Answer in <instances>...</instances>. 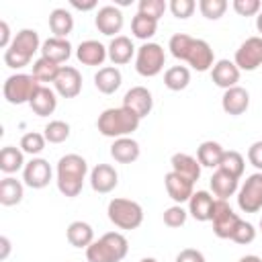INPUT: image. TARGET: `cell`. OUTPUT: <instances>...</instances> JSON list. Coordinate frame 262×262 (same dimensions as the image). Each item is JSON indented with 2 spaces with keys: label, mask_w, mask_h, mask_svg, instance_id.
<instances>
[{
  "label": "cell",
  "mask_w": 262,
  "mask_h": 262,
  "mask_svg": "<svg viewBox=\"0 0 262 262\" xmlns=\"http://www.w3.org/2000/svg\"><path fill=\"white\" fill-rule=\"evenodd\" d=\"M43 135L49 143H63L70 137V125L66 121H59V119L49 121L43 129Z\"/></svg>",
  "instance_id": "f35d334b"
},
{
  "label": "cell",
  "mask_w": 262,
  "mask_h": 262,
  "mask_svg": "<svg viewBox=\"0 0 262 262\" xmlns=\"http://www.w3.org/2000/svg\"><path fill=\"white\" fill-rule=\"evenodd\" d=\"M121 82H123V76H121L119 68H115V66H104V68H100V70L96 72V76H94V86H96L102 94H113V92H117L119 86H121Z\"/></svg>",
  "instance_id": "4316f807"
},
{
  "label": "cell",
  "mask_w": 262,
  "mask_h": 262,
  "mask_svg": "<svg viewBox=\"0 0 262 262\" xmlns=\"http://www.w3.org/2000/svg\"><path fill=\"white\" fill-rule=\"evenodd\" d=\"M72 55V45L68 39H59V37H49L43 41L41 45V57L51 59L53 63H61Z\"/></svg>",
  "instance_id": "44dd1931"
},
{
  "label": "cell",
  "mask_w": 262,
  "mask_h": 262,
  "mask_svg": "<svg viewBox=\"0 0 262 262\" xmlns=\"http://www.w3.org/2000/svg\"><path fill=\"white\" fill-rule=\"evenodd\" d=\"M123 106L129 108L131 113H135L139 119H143V117H147L151 113V106H154L151 92L147 88H143V86H133L131 90L125 92Z\"/></svg>",
  "instance_id": "7c38bea8"
},
{
  "label": "cell",
  "mask_w": 262,
  "mask_h": 262,
  "mask_svg": "<svg viewBox=\"0 0 262 262\" xmlns=\"http://www.w3.org/2000/svg\"><path fill=\"white\" fill-rule=\"evenodd\" d=\"M231 239H233L235 244H242V246L252 244V242L256 239V229H254V225L242 219V221L237 223V227H235V231H233Z\"/></svg>",
  "instance_id": "7bdbcfd3"
},
{
  "label": "cell",
  "mask_w": 262,
  "mask_h": 262,
  "mask_svg": "<svg viewBox=\"0 0 262 262\" xmlns=\"http://www.w3.org/2000/svg\"><path fill=\"white\" fill-rule=\"evenodd\" d=\"M39 86L41 84L33 74H12L4 80L2 94L10 104H23V102H31Z\"/></svg>",
  "instance_id": "5b68a950"
},
{
  "label": "cell",
  "mask_w": 262,
  "mask_h": 262,
  "mask_svg": "<svg viewBox=\"0 0 262 262\" xmlns=\"http://www.w3.org/2000/svg\"><path fill=\"white\" fill-rule=\"evenodd\" d=\"M59 68L57 63H53L51 59H45V57H39L35 63H33V76L39 80V82H55L57 74H59Z\"/></svg>",
  "instance_id": "74e56055"
},
{
  "label": "cell",
  "mask_w": 262,
  "mask_h": 262,
  "mask_svg": "<svg viewBox=\"0 0 262 262\" xmlns=\"http://www.w3.org/2000/svg\"><path fill=\"white\" fill-rule=\"evenodd\" d=\"M23 180L31 188H45L51 180V166L43 158H33L23 168Z\"/></svg>",
  "instance_id": "8fae6325"
},
{
  "label": "cell",
  "mask_w": 262,
  "mask_h": 262,
  "mask_svg": "<svg viewBox=\"0 0 262 262\" xmlns=\"http://www.w3.org/2000/svg\"><path fill=\"white\" fill-rule=\"evenodd\" d=\"M211 80L219 88L229 90V88L237 86V82H239V68L229 59H219L211 68Z\"/></svg>",
  "instance_id": "e0dca14e"
},
{
  "label": "cell",
  "mask_w": 262,
  "mask_h": 262,
  "mask_svg": "<svg viewBox=\"0 0 262 262\" xmlns=\"http://www.w3.org/2000/svg\"><path fill=\"white\" fill-rule=\"evenodd\" d=\"M244 156L239 154V151H235V149H225V154H223V158H221V162H219V170H223V172H227V174H231L233 178H237L239 180V176L244 174Z\"/></svg>",
  "instance_id": "d590c367"
},
{
  "label": "cell",
  "mask_w": 262,
  "mask_h": 262,
  "mask_svg": "<svg viewBox=\"0 0 262 262\" xmlns=\"http://www.w3.org/2000/svg\"><path fill=\"white\" fill-rule=\"evenodd\" d=\"M248 160L254 168L262 170V141H254L250 147H248Z\"/></svg>",
  "instance_id": "c3c4849f"
},
{
  "label": "cell",
  "mask_w": 262,
  "mask_h": 262,
  "mask_svg": "<svg viewBox=\"0 0 262 262\" xmlns=\"http://www.w3.org/2000/svg\"><path fill=\"white\" fill-rule=\"evenodd\" d=\"M221 106L227 115L231 117H237V115H244L250 106V94L246 88L242 86H233L229 90L223 92V98H221Z\"/></svg>",
  "instance_id": "ac0fdd59"
},
{
  "label": "cell",
  "mask_w": 262,
  "mask_h": 262,
  "mask_svg": "<svg viewBox=\"0 0 262 262\" xmlns=\"http://www.w3.org/2000/svg\"><path fill=\"white\" fill-rule=\"evenodd\" d=\"M55 86V92L63 98H76L82 90V76L76 68L72 66H61L59 68V74L53 82Z\"/></svg>",
  "instance_id": "30bf717a"
},
{
  "label": "cell",
  "mask_w": 262,
  "mask_h": 262,
  "mask_svg": "<svg viewBox=\"0 0 262 262\" xmlns=\"http://www.w3.org/2000/svg\"><path fill=\"white\" fill-rule=\"evenodd\" d=\"M233 63L239 72H254L262 66V37H248L235 51Z\"/></svg>",
  "instance_id": "9c48e42d"
},
{
  "label": "cell",
  "mask_w": 262,
  "mask_h": 262,
  "mask_svg": "<svg viewBox=\"0 0 262 262\" xmlns=\"http://www.w3.org/2000/svg\"><path fill=\"white\" fill-rule=\"evenodd\" d=\"M231 6L239 16H254V14H258L262 10L260 0H233Z\"/></svg>",
  "instance_id": "f6af8a7d"
},
{
  "label": "cell",
  "mask_w": 262,
  "mask_h": 262,
  "mask_svg": "<svg viewBox=\"0 0 262 262\" xmlns=\"http://www.w3.org/2000/svg\"><path fill=\"white\" fill-rule=\"evenodd\" d=\"M88 172V164L78 154H66L57 162V188L63 196H78Z\"/></svg>",
  "instance_id": "6da1fadb"
},
{
  "label": "cell",
  "mask_w": 262,
  "mask_h": 262,
  "mask_svg": "<svg viewBox=\"0 0 262 262\" xmlns=\"http://www.w3.org/2000/svg\"><path fill=\"white\" fill-rule=\"evenodd\" d=\"M76 57H78L80 63H84V66H102V61L108 57V51H106V47H104L100 41L88 39V41H82V43L78 45Z\"/></svg>",
  "instance_id": "d6986e66"
},
{
  "label": "cell",
  "mask_w": 262,
  "mask_h": 262,
  "mask_svg": "<svg viewBox=\"0 0 262 262\" xmlns=\"http://www.w3.org/2000/svg\"><path fill=\"white\" fill-rule=\"evenodd\" d=\"M139 262H158V260H156V258H141Z\"/></svg>",
  "instance_id": "9f6ffc18"
},
{
  "label": "cell",
  "mask_w": 262,
  "mask_h": 262,
  "mask_svg": "<svg viewBox=\"0 0 262 262\" xmlns=\"http://www.w3.org/2000/svg\"><path fill=\"white\" fill-rule=\"evenodd\" d=\"M72 6H74V8H78V10H92V8H96V2H94V0H88V2L72 0Z\"/></svg>",
  "instance_id": "f5cc1de1"
},
{
  "label": "cell",
  "mask_w": 262,
  "mask_h": 262,
  "mask_svg": "<svg viewBox=\"0 0 262 262\" xmlns=\"http://www.w3.org/2000/svg\"><path fill=\"white\" fill-rule=\"evenodd\" d=\"M117 182H119V174L111 164H96L90 172V186L100 194L111 192L117 186Z\"/></svg>",
  "instance_id": "2e32d148"
},
{
  "label": "cell",
  "mask_w": 262,
  "mask_h": 262,
  "mask_svg": "<svg viewBox=\"0 0 262 262\" xmlns=\"http://www.w3.org/2000/svg\"><path fill=\"white\" fill-rule=\"evenodd\" d=\"M94 25L96 29L102 33V35H108V37H117V33H121L123 29V12L117 8V6H102L98 8L96 12V18H94Z\"/></svg>",
  "instance_id": "4fadbf2b"
},
{
  "label": "cell",
  "mask_w": 262,
  "mask_h": 262,
  "mask_svg": "<svg viewBox=\"0 0 262 262\" xmlns=\"http://www.w3.org/2000/svg\"><path fill=\"white\" fill-rule=\"evenodd\" d=\"M66 235L74 248H88L94 242V229L86 221H72L66 229Z\"/></svg>",
  "instance_id": "f1b7e54d"
},
{
  "label": "cell",
  "mask_w": 262,
  "mask_h": 262,
  "mask_svg": "<svg viewBox=\"0 0 262 262\" xmlns=\"http://www.w3.org/2000/svg\"><path fill=\"white\" fill-rule=\"evenodd\" d=\"M45 143H47L45 135L43 133H37V131H29V133H25L20 137V149L25 154H31V156L41 154L45 149Z\"/></svg>",
  "instance_id": "ab89813d"
},
{
  "label": "cell",
  "mask_w": 262,
  "mask_h": 262,
  "mask_svg": "<svg viewBox=\"0 0 262 262\" xmlns=\"http://www.w3.org/2000/svg\"><path fill=\"white\" fill-rule=\"evenodd\" d=\"M139 14H145L154 20H160L166 12V2L164 0H139V6H137Z\"/></svg>",
  "instance_id": "b9f144b4"
},
{
  "label": "cell",
  "mask_w": 262,
  "mask_h": 262,
  "mask_svg": "<svg viewBox=\"0 0 262 262\" xmlns=\"http://www.w3.org/2000/svg\"><path fill=\"white\" fill-rule=\"evenodd\" d=\"M192 41H194V39H192L190 35H186V33H176V35L170 37L168 49H170V53H172L176 59L186 61L188 51H190V47H192Z\"/></svg>",
  "instance_id": "8d00e7d4"
},
{
  "label": "cell",
  "mask_w": 262,
  "mask_h": 262,
  "mask_svg": "<svg viewBox=\"0 0 262 262\" xmlns=\"http://www.w3.org/2000/svg\"><path fill=\"white\" fill-rule=\"evenodd\" d=\"M190 82V70L186 66H172L166 70L164 74V84L166 88L178 92V90H184Z\"/></svg>",
  "instance_id": "836d02e7"
},
{
  "label": "cell",
  "mask_w": 262,
  "mask_h": 262,
  "mask_svg": "<svg viewBox=\"0 0 262 262\" xmlns=\"http://www.w3.org/2000/svg\"><path fill=\"white\" fill-rule=\"evenodd\" d=\"M213 205H215V199L207 190H196V192H192V196L188 201V213L196 221H211Z\"/></svg>",
  "instance_id": "ffe728a7"
},
{
  "label": "cell",
  "mask_w": 262,
  "mask_h": 262,
  "mask_svg": "<svg viewBox=\"0 0 262 262\" xmlns=\"http://www.w3.org/2000/svg\"><path fill=\"white\" fill-rule=\"evenodd\" d=\"M170 164H172V172L188 178L190 182H196L201 178V164L196 158L188 154H174L170 158Z\"/></svg>",
  "instance_id": "484cf974"
},
{
  "label": "cell",
  "mask_w": 262,
  "mask_h": 262,
  "mask_svg": "<svg viewBox=\"0 0 262 262\" xmlns=\"http://www.w3.org/2000/svg\"><path fill=\"white\" fill-rule=\"evenodd\" d=\"M23 154L25 151L18 149V147H14V145L2 147V151H0V170L4 174H12V172L25 168L27 164H25V156Z\"/></svg>",
  "instance_id": "d6a6232c"
},
{
  "label": "cell",
  "mask_w": 262,
  "mask_h": 262,
  "mask_svg": "<svg viewBox=\"0 0 262 262\" xmlns=\"http://www.w3.org/2000/svg\"><path fill=\"white\" fill-rule=\"evenodd\" d=\"M29 61H31V57H27V55H23V53H18V51L10 49V47L4 51V63H6V68L20 70V68L29 66Z\"/></svg>",
  "instance_id": "7dc6e473"
},
{
  "label": "cell",
  "mask_w": 262,
  "mask_h": 262,
  "mask_svg": "<svg viewBox=\"0 0 262 262\" xmlns=\"http://www.w3.org/2000/svg\"><path fill=\"white\" fill-rule=\"evenodd\" d=\"M194 8H196L194 0H172L170 2V10L176 18H188L194 12Z\"/></svg>",
  "instance_id": "bcb514c9"
},
{
  "label": "cell",
  "mask_w": 262,
  "mask_h": 262,
  "mask_svg": "<svg viewBox=\"0 0 262 262\" xmlns=\"http://www.w3.org/2000/svg\"><path fill=\"white\" fill-rule=\"evenodd\" d=\"M164 61H166V55H164L162 45L143 43L137 49V55H135V70H137L139 76L154 78L164 70Z\"/></svg>",
  "instance_id": "8992f818"
},
{
  "label": "cell",
  "mask_w": 262,
  "mask_h": 262,
  "mask_svg": "<svg viewBox=\"0 0 262 262\" xmlns=\"http://www.w3.org/2000/svg\"><path fill=\"white\" fill-rule=\"evenodd\" d=\"M199 10L205 18L209 20H217L225 14L227 10V0H201L199 2Z\"/></svg>",
  "instance_id": "60d3db41"
},
{
  "label": "cell",
  "mask_w": 262,
  "mask_h": 262,
  "mask_svg": "<svg viewBox=\"0 0 262 262\" xmlns=\"http://www.w3.org/2000/svg\"><path fill=\"white\" fill-rule=\"evenodd\" d=\"M213 233L221 239H231L237 223L242 221L237 217V213H233V209L229 207L227 201L223 199H215V205H213Z\"/></svg>",
  "instance_id": "52a82bcc"
},
{
  "label": "cell",
  "mask_w": 262,
  "mask_h": 262,
  "mask_svg": "<svg viewBox=\"0 0 262 262\" xmlns=\"http://www.w3.org/2000/svg\"><path fill=\"white\" fill-rule=\"evenodd\" d=\"M106 213L111 223L119 229H137L143 223V209L131 199H113Z\"/></svg>",
  "instance_id": "277c9868"
},
{
  "label": "cell",
  "mask_w": 262,
  "mask_h": 262,
  "mask_svg": "<svg viewBox=\"0 0 262 262\" xmlns=\"http://www.w3.org/2000/svg\"><path fill=\"white\" fill-rule=\"evenodd\" d=\"M176 262H205V256L194 248H184L176 256Z\"/></svg>",
  "instance_id": "681fc988"
},
{
  "label": "cell",
  "mask_w": 262,
  "mask_h": 262,
  "mask_svg": "<svg viewBox=\"0 0 262 262\" xmlns=\"http://www.w3.org/2000/svg\"><path fill=\"white\" fill-rule=\"evenodd\" d=\"M186 215L188 213L182 209V205H172L164 211V223L168 227H180L186 223Z\"/></svg>",
  "instance_id": "ee69618b"
},
{
  "label": "cell",
  "mask_w": 262,
  "mask_h": 262,
  "mask_svg": "<svg viewBox=\"0 0 262 262\" xmlns=\"http://www.w3.org/2000/svg\"><path fill=\"white\" fill-rule=\"evenodd\" d=\"M209 182H211L213 194L217 199H223V201H227L229 196H233L235 190H237V178H233L231 174H227V172H223L219 168L213 172V176H211Z\"/></svg>",
  "instance_id": "83f0119b"
},
{
  "label": "cell",
  "mask_w": 262,
  "mask_h": 262,
  "mask_svg": "<svg viewBox=\"0 0 262 262\" xmlns=\"http://www.w3.org/2000/svg\"><path fill=\"white\" fill-rule=\"evenodd\" d=\"M106 51H108V59H111L115 66H123V63H129V61H131V57H133V53H135V47H133V43H131L129 37L117 35V37H113V41L108 43Z\"/></svg>",
  "instance_id": "d4e9b609"
},
{
  "label": "cell",
  "mask_w": 262,
  "mask_h": 262,
  "mask_svg": "<svg viewBox=\"0 0 262 262\" xmlns=\"http://www.w3.org/2000/svg\"><path fill=\"white\" fill-rule=\"evenodd\" d=\"M260 231H262V219H260Z\"/></svg>",
  "instance_id": "6f0895ef"
},
{
  "label": "cell",
  "mask_w": 262,
  "mask_h": 262,
  "mask_svg": "<svg viewBox=\"0 0 262 262\" xmlns=\"http://www.w3.org/2000/svg\"><path fill=\"white\" fill-rule=\"evenodd\" d=\"M0 248H2V252H0V260H6L8 254H10V239H8L6 235L0 237Z\"/></svg>",
  "instance_id": "816d5d0a"
},
{
  "label": "cell",
  "mask_w": 262,
  "mask_h": 262,
  "mask_svg": "<svg viewBox=\"0 0 262 262\" xmlns=\"http://www.w3.org/2000/svg\"><path fill=\"white\" fill-rule=\"evenodd\" d=\"M237 207L244 213H258L262 209V172L246 178L237 190Z\"/></svg>",
  "instance_id": "ba28073f"
},
{
  "label": "cell",
  "mask_w": 262,
  "mask_h": 262,
  "mask_svg": "<svg viewBox=\"0 0 262 262\" xmlns=\"http://www.w3.org/2000/svg\"><path fill=\"white\" fill-rule=\"evenodd\" d=\"M225 149L221 147V143L217 141H203L196 149V160L201 166H207V168H219V162L223 158Z\"/></svg>",
  "instance_id": "1f68e13d"
},
{
  "label": "cell",
  "mask_w": 262,
  "mask_h": 262,
  "mask_svg": "<svg viewBox=\"0 0 262 262\" xmlns=\"http://www.w3.org/2000/svg\"><path fill=\"white\" fill-rule=\"evenodd\" d=\"M239 262H262V258L256 256V254H248V256H242Z\"/></svg>",
  "instance_id": "db71d44e"
},
{
  "label": "cell",
  "mask_w": 262,
  "mask_h": 262,
  "mask_svg": "<svg viewBox=\"0 0 262 262\" xmlns=\"http://www.w3.org/2000/svg\"><path fill=\"white\" fill-rule=\"evenodd\" d=\"M41 45L43 43L39 41V33L35 29H23L12 39L10 49H14V51H18V53H23V55H27V57L33 59V53L41 51Z\"/></svg>",
  "instance_id": "cb8c5ba5"
},
{
  "label": "cell",
  "mask_w": 262,
  "mask_h": 262,
  "mask_svg": "<svg viewBox=\"0 0 262 262\" xmlns=\"http://www.w3.org/2000/svg\"><path fill=\"white\" fill-rule=\"evenodd\" d=\"M49 29H51L53 37L66 39L74 29V16L66 8H53L49 12Z\"/></svg>",
  "instance_id": "f546056e"
},
{
  "label": "cell",
  "mask_w": 262,
  "mask_h": 262,
  "mask_svg": "<svg viewBox=\"0 0 262 262\" xmlns=\"http://www.w3.org/2000/svg\"><path fill=\"white\" fill-rule=\"evenodd\" d=\"M131 31H133V35H135L137 39L147 41V39H151V37L156 35V31H158V20H154V18H149V16L137 12V14L133 16V20H131Z\"/></svg>",
  "instance_id": "e575fe53"
},
{
  "label": "cell",
  "mask_w": 262,
  "mask_h": 262,
  "mask_svg": "<svg viewBox=\"0 0 262 262\" xmlns=\"http://www.w3.org/2000/svg\"><path fill=\"white\" fill-rule=\"evenodd\" d=\"M129 252V242L119 231H108L86 248L88 262H121Z\"/></svg>",
  "instance_id": "3957f363"
},
{
  "label": "cell",
  "mask_w": 262,
  "mask_h": 262,
  "mask_svg": "<svg viewBox=\"0 0 262 262\" xmlns=\"http://www.w3.org/2000/svg\"><path fill=\"white\" fill-rule=\"evenodd\" d=\"M139 154H141L139 143L135 139H131V137H119L111 145V156L119 164H131V162H135L139 158Z\"/></svg>",
  "instance_id": "603a6c76"
},
{
  "label": "cell",
  "mask_w": 262,
  "mask_h": 262,
  "mask_svg": "<svg viewBox=\"0 0 262 262\" xmlns=\"http://www.w3.org/2000/svg\"><path fill=\"white\" fill-rule=\"evenodd\" d=\"M139 121L141 119L135 113H131L125 106H119V108L102 111L96 121V127L104 137L119 139V137H127L129 133H133L139 127Z\"/></svg>",
  "instance_id": "7a4b0ae2"
},
{
  "label": "cell",
  "mask_w": 262,
  "mask_h": 262,
  "mask_svg": "<svg viewBox=\"0 0 262 262\" xmlns=\"http://www.w3.org/2000/svg\"><path fill=\"white\" fill-rule=\"evenodd\" d=\"M164 184H166V190H168V196L176 203V205H182V203H186V201H190V196H192V186H194V182H190L188 178H184V176H180V174H176V172H168L166 176H164Z\"/></svg>",
  "instance_id": "5bb4252c"
},
{
  "label": "cell",
  "mask_w": 262,
  "mask_h": 262,
  "mask_svg": "<svg viewBox=\"0 0 262 262\" xmlns=\"http://www.w3.org/2000/svg\"><path fill=\"white\" fill-rule=\"evenodd\" d=\"M10 27L6 20H0V47L2 49H8L10 47Z\"/></svg>",
  "instance_id": "f907efd6"
},
{
  "label": "cell",
  "mask_w": 262,
  "mask_h": 262,
  "mask_svg": "<svg viewBox=\"0 0 262 262\" xmlns=\"http://www.w3.org/2000/svg\"><path fill=\"white\" fill-rule=\"evenodd\" d=\"M29 106L33 108V113H35L37 117H49V115H53V111H55V106H57L55 92H53L51 88H47V86L41 84V86L37 88V92L33 94Z\"/></svg>",
  "instance_id": "7402d4cb"
},
{
  "label": "cell",
  "mask_w": 262,
  "mask_h": 262,
  "mask_svg": "<svg viewBox=\"0 0 262 262\" xmlns=\"http://www.w3.org/2000/svg\"><path fill=\"white\" fill-rule=\"evenodd\" d=\"M256 29L262 33V10L258 12V16H256Z\"/></svg>",
  "instance_id": "11a10c76"
},
{
  "label": "cell",
  "mask_w": 262,
  "mask_h": 262,
  "mask_svg": "<svg viewBox=\"0 0 262 262\" xmlns=\"http://www.w3.org/2000/svg\"><path fill=\"white\" fill-rule=\"evenodd\" d=\"M213 61H215V55H213L211 45L207 41H203V39H194L192 41V47L188 51L186 63L192 70H196V72H207V70H211L215 66Z\"/></svg>",
  "instance_id": "9a60e30c"
},
{
  "label": "cell",
  "mask_w": 262,
  "mask_h": 262,
  "mask_svg": "<svg viewBox=\"0 0 262 262\" xmlns=\"http://www.w3.org/2000/svg\"><path fill=\"white\" fill-rule=\"evenodd\" d=\"M23 194H25V188H23L20 180H16L12 176L2 178V182H0V205H4V207L18 205L23 201Z\"/></svg>",
  "instance_id": "4dcf8cb0"
}]
</instances>
